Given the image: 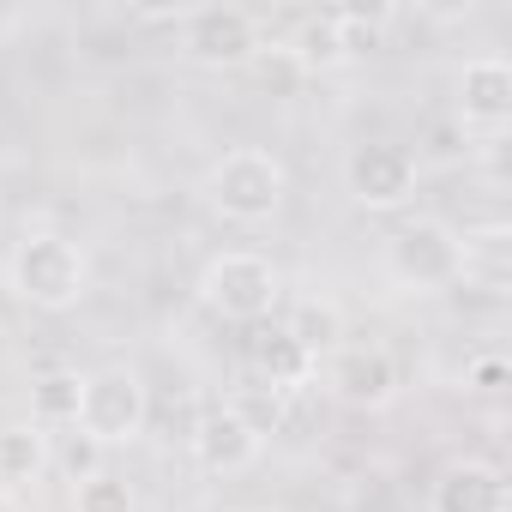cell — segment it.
Segmentation results:
<instances>
[{
    "label": "cell",
    "mask_w": 512,
    "mask_h": 512,
    "mask_svg": "<svg viewBox=\"0 0 512 512\" xmlns=\"http://www.w3.org/2000/svg\"><path fill=\"white\" fill-rule=\"evenodd\" d=\"M506 380H512V368H506V356H500V350H482V356H470V368H464V386H470V392H482V398L506 392Z\"/></svg>",
    "instance_id": "ffe728a7"
},
{
    "label": "cell",
    "mask_w": 512,
    "mask_h": 512,
    "mask_svg": "<svg viewBox=\"0 0 512 512\" xmlns=\"http://www.w3.org/2000/svg\"><path fill=\"white\" fill-rule=\"evenodd\" d=\"M235 512H266V506H235Z\"/></svg>",
    "instance_id": "44dd1931"
},
{
    "label": "cell",
    "mask_w": 512,
    "mask_h": 512,
    "mask_svg": "<svg viewBox=\"0 0 512 512\" xmlns=\"http://www.w3.org/2000/svg\"><path fill=\"white\" fill-rule=\"evenodd\" d=\"M326 386L356 410H386L398 398V362L386 344H338L326 356Z\"/></svg>",
    "instance_id": "ba28073f"
},
{
    "label": "cell",
    "mask_w": 512,
    "mask_h": 512,
    "mask_svg": "<svg viewBox=\"0 0 512 512\" xmlns=\"http://www.w3.org/2000/svg\"><path fill=\"white\" fill-rule=\"evenodd\" d=\"M386 272L404 290H446L464 278V235L440 217H416L404 229H392L386 241Z\"/></svg>",
    "instance_id": "277c9868"
},
{
    "label": "cell",
    "mask_w": 512,
    "mask_h": 512,
    "mask_svg": "<svg viewBox=\"0 0 512 512\" xmlns=\"http://www.w3.org/2000/svg\"><path fill=\"white\" fill-rule=\"evenodd\" d=\"M344 187L368 211H398L416 193V157L392 139H368L344 157Z\"/></svg>",
    "instance_id": "52a82bcc"
},
{
    "label": "cell",
    "mask_w": 512,
    "mask_h": 512,
    "mask_svg": "<svg viewBox=\"0 0 512 512\" xmlns=\"http://www.w3.org/2000/svg\"><path fill=\"white\" fill-rule=\"evenodd\" d=\"M428 512H512V494H506V476L488 458H458L434 476Z\"/></svg>",
    "instance_id": "30bf717a"
},
{
    "label": "cell",
    "mask_w": 512,
    "mask_h": 512,
    "mask_svg": "<svg viewBox=\"0 0 512 512\" xmlns=\"http://www.w3.org/2000/svg\"><path fill=\"white\" fill-rule=\"evenodd\" d=\"M55 464H61V476H67V482L79 488V482L103 476V446H97L91 434H79V428H73V434H67L61 446H55Z\"/></svg>",
    "instance_id": "d6986e66"
},
{
    "label": "cell",
    "mask_w": 512,
    "mask_h": 512,
    "mask_svg": "<svg viewBox=\"0 0 512 512\" xmlns=\"http://www.w3.org/2000/svg\"><path fill=\"white\" fill-rule=\"evenodd\" d=\"M284 193H290V175H284V163H278L272 151H260V145L223 151V157L211 163V175H205V199H211V211L229 217V223H266V217H278Z\"/></svg>",
    "instance_id": "7a4b0ae2"
},
{
    "label": "cell",
    "mask_w": 512,
    "mask_h": 512,
    "mask_svg": "<svg viewBox=\"0 0 512 512\" xmlns=\"http://www.w3.org/2000/svg\"><path fill=\"white\" fill-rule=\"evenodd\" d=\"M181 55L193 67H253L260 55V25L241 7H193L181 13Z\"/></svg>",
    "instance_id": "8992f818"
},
{
    "label": "cell",
    "mask_w": 512,
    "mask_h": 512,
    "mask_svg": "<svg viewBox=\"0 0 512 512\" xmlns=\"http://www.w3.org/2000/svg\"><path fill=\"white\" fill-rule=\"evenodd\" d=\"M284 332L320 362V356H332L350 332H344V308L332 302V296H302V302H290V320H284Z\"/></svg>",
    "instance_id": "4fadbf2b"
},
{
    "label": "cell",
    "mask_w": 512,
    "mask_h": 512,
    "mask_svg": "<svg viewBox=\"0 0 512 512\" xmlns=\"http://www.w3.org/2000/svg\"><path fill=\"white\" fill-rule=\"evenodd\" d=\"M278 290L284 284H278V266L266 253H217L199 278V302L223 320H241V326L266 320L278 308Z\"/></svg>",
    "instance_id": "5b68a950"
},
{
    "label": "cell",
    "mask_w": 512,
    "mask_h": 512,
    "mask_svg": "<svg viewBox=\"0 0 512 512\" xmlns=\"http://www.w3.org/2000/svg\"><path fill=\"white\" fill-rule=\"evenodd\" d=\"M7 284L25 308H43V314H67L85 302L91 290V260L85 247L61 229H25L13 241V260H7Z\"/></svg>",
    "instance_id": "6da1fadb"
},
{
    "label": "cell",
    "mask_w": 512,
    "mask_h": 512,
    "mask_svg": "<svg viewBox=\"0 0 512 512\" xmlns=\"http://www.w3.org/2000/svg\"><path fill=\"white\" fill-rule=\"evenodd\" d=\"M55 464V434L37 422H7L0 428V494L31 488L43 470Z\"/></svg>",
    "instance_id": "7c38bea8"
},
{
    "label": "cell",
    "mask_w": 512,
    "mask_h": 512,
    "mask_svg": "<svg viewBox=\"0 0 512 512\" xmlns=\"http://www.w3.org/2000/svg\"><path fill=\"white\" fill-rule=\"evenodd\" d=\"M151 422V398H145V380L133 368H97L85 374V392H79V434H91L103 452L109 446H133Z\"/></svg>",
    "instance_id": "3957f363"
},
{
    "label": "cell",
    "mask_w": 512,
    "mask_h": 512,
    "mask_svg": "<svg viewBox=\"0 0 512 512\" xmlns=\"http://www.w3.org/2000/svg\"><path fill=\"white\" fill-rule=\"evenodd\" d=\"M332 25H338L344 61H356V55H374V49L386 43V13H356V7H344V13H332Z\"/></svg>",
    "instance_id": "e0dca14e"
},
{
    "label": "cell",
    "mask_w": 512,
    "mask_h": 512,
    "mask_svg": "<svg viewBox=\"0 0 512 512\" xmlns=\"http://www.w3.org/2000/svg\"><path fill=\"white\" fill-rule=\"evenodd\" d=\"M458 121L470 133H500L512 121V67L500 55H476L458 73Z\"/></svg>",
    "instance_id": "9c48e42d"
},
{
    "label": "cell",
    "mask_w": 512,
    "mask_h": 512,
    "mask_svg": "<svg viewBox=\"0 0 512 512\" xmlns=\"http://www.w3.org/2000/svg\"><path fill=\"white\" fill-rule=\"evenodd\" d=\"M79 392H85V374L49 368V374L31 386V422H37V428H73V422H79Z\"/></svg>",
    "instance_id": "9a60e30c"
},
{
    "label": "cell",
    "mask_w": 512,
    "mask_h": 512,
    "mask_svg": "<svg viewBox=\"0 0 512 512\" xmlns=\"http://www.w3.org/2000/svg\"><path fill=\"white\" fill-rule=\"evenodd\" d=\"M284 55H290L302 73H326V67H338V61H344V43H338V25H332V13H314V19H302V25H296V37L284 43Z\"/></svg>",
    "instance_id": "2e32d148"
},
{
    "label": "cell",
    "mask_w": 512,
    "mask_h": 512,
    "mask_svg": "<svg viewBox=\"0 0 512 512\" xmlns=\"http://www.w3.org/2000/svg\"><path fill=\"white\" fill-rule=\"evenodd\" d=\"M253 368L272 380V392H296L302 380H314V368H320V362H314L290 332H266L260 344H253Z\"/></svg>",
    "instance_id": "5bb4252c"
},
{
    "label": "cell",
    "mask_w": 512,
    "mask_h": 512,
    "mask_svg": "<svg viewBox=\"0 0 512 512\" xmlns=\"http://www.w3.org/2000/svg\"><path fill=\"white\" fill-rule=\"evenodd\" d=\"M73 512H133V482L115 476V470L79 482V488H73Z\"/></svg>",
    "instance_id": "ac0fdd59"
},
{
    "label": "cell",
    "mask_w": 512,
    "mask_h": 512,
    "mask_svg": "<svg viewBox=\"0 0 512 512\" xmlns=\"http://www.w3.org/2000/svg\"><path fill=\"white\" fill-rule=\"evenodd\" d=\"M187 440H193L199 470H211V476H235V470H247L253 458H260V446H266V434L253 428L247 416H235L229 404L211 410V416H199V428H193Z\"/></svg>",
    "instance_id": "8fae6325"
}]
</instances>
